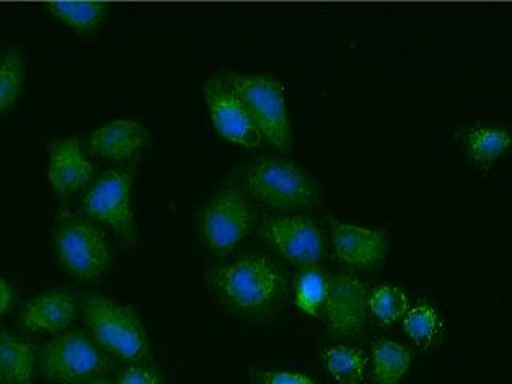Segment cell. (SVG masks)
I'll use <instances>...</instances> for the list:
<instances>
[{
	"label": "cell",
	"mask_w": 512,
	"mask_h": 384,
	"mask_svg": "<svg viewBox=\"0 0 512 384\" xmlns=\"http://www.w3.org/2000/svg\"><path fill=\"white\" fill-rule=\"evenodd\" d=\"M373 375L380 384H399L412 365V352L402 344L381 340L373 346Z\"/></svg>",
	"instance_id": "ac0fdd59"
},
{
	"label": "cell",
	"mask_w": 512,
	"mask_h": 384,
	"mask_svg": "<svg viewBox=\"0 0 512 384\" xmlns=\"http://www.w3.org/2000/svg\"><path fill=\"white\" fill-rule=\"evenodd\" d=\"M232 92L239 96L263 140L280 152L292 149V124L288 117L284 85L271 74H220Z\"/></svg>",
	"instance_id": "7a4b0ae2"
},
{
	"label": "cell",
	"mask_w": 512,
	"mask_h": 384,
	"mask_svg": "<svg viewBox=\"0 0 512 384\" xmlns=\"http://www.w3.org/2000/svg\"><path fill=\"white\" fill-rule=\"evenodd\" d=\"M55 248L64 268L82 280L103 276L111 261L103 231L76 213L61 212L56 216Z\"/></svg>",
	"instance_id": "5b68a950"
},
{
	"label": "cell",
	"mask_w": 512,
	"mask_h": 384,
	"mask_svg": "<svg viewBox=\"0 0 512 384\" xmlns=\"http://www.w3.org/2000/svg\"><path fill=\"white\" fill-rule=\"evenodd\" d=\"M36 365V349L29 341L0 333V384H32Z\"/></svg>",
	"instance_id": "2e32d148"
},
{
	"label": "cell",
	"mask_w": 512,
	"mask_h": 384,
	"mask_svg": "<svg viewBox=\"0 0 512 384\" xmlns=\"http://www.w3.org/2000/svg\"><path fill=\"white\" fill-rule=\"evenodd\" d=\"M208 284L232 311L258 316L276 308L285 293L284 271L266 255H250L208 272Z\"/></svg>",
	"instance_id": "6da1fadb"
},
{
	"label": "cell",
	"mask_w": 512,
	"mask_h": 384,
	"mask_svg": "<svg viewBox=\"0 0 512 384\" xmlns=\"http://www.w3.org/2000/svg\"><path fill=\"white\" fill-rule=\"evenodd\" d=\"M324 309L328 330L333 335L340 338L360 335L367 320V288L352 274H336L328 279Z\"/></svg>",
	"instance_id": "8fae6325"
},
{
	"label": "cell",
	"mask_w": 512,
	"mask_h": 384,
	"mask_svg": "<svg viewBox=\"0 0 512 384\" xmlns=\"http://www.w3.org/2000/svg\"><path fill=\"white\" fill-rule=\"evenodd\" d=\"M332 242L336 258L348 268H376L388 252V239L383 231L357 224L333 221Z\"/></svg>",
	"instance_id": "7c38bea8"
},
{
	"label": "cell",
	"mask_w": 512,
	"mask_h": 384,
	"mask_svg": "<svg viewBox=\"0 0 512 384\" xmlns=\"http://www.w3.org/2000/svg\"><path fill=\"white\" fill-rule=\"evenodd\" d=\"M24 85V61L18 52H10L0 61V114L12 108Z\"/></svg>",
	"instance_id": "cb8c5ba5"
},
{
	"label": "cell",
	"mask_w": 512,
	"mask_h": 384,
	"mask_svg": "<svg viewBox=\"0 0 512 384\" xmlns=\"http://www.w3.org/2000/svg\"><path fill=\"white\" fill-rule=\"evenodd\" d=\"M135 168L108 170L93 183L84 197L88 215L106 224L127 244L135 242V215L132 207V189Z\"/></svg>",
	"instance_id": "ba28073f"
},
{
	"label": "cell",
	"mask_w": 512,
	"mask_h": 384,
	"mask_svg": "<svg viewBox=\"0 0 512 384\" xmlns=\"http://www.w3.org/2000/svg\"><path fill=\"white\" fill-rule=\"evenodd\" d=\"M108 5L103 2H52L48 10L74 31L88 34L100 26Z\"/></svg>",
	"instance_id": "ffe728a7"
},
{
	"label": "cell",
	"mask_w": 512,
	"mask_h": 384,
	"mask_svg": "<svg viewBox=\"0 0 512 384\" xmlns=\"http://www.w3.org/2000/svg\"><path fill=\"white\" fill-rule=\"evenodd\" d=\"M13 288L4 277H0V316L12 308Z\"/></svg>",
	"instance_id": "4316f807"
},
{
	"label": "cell",
	"mask_w": 512,
	"mask_h": 384,
	"mask_svg": "<svg viewBox=\"0 0 512 384\" xmlns=\"http://www.w3.org/2000/svg\"><path fill=\"white\" fill-rule=\"evenodd\" d=\"M116 384H164L160 380L152 368L144 367V365H130Z\"/></svg>",
	"instance_id": "484cf974"
},
{
	"label": "cell",
	"mask_w": 512,
	"mask_h": 384,
	"mask_svg": "<svg viewBox=\"0 0 512 384\" xmlns=\"http://www.w3.org/2000/svg\"><path fill=\"white\" fill-rule=\"evenodd\" d=\"M148 128L132 119H120L101 125L90 135L88 149L101 159L124 160L148 143Z\"/></svg>",
	"instance_id": "5bb4252c"
},
{
	"label": "cell",
	"mask_w": 512,
	"mask_h": 384,
	"mask_svg": "<svg viewBox=\"0 0 512 384\" xmlns=\"http://www.w3.org/2000/svg\"><path fill=\"white\" fill-rule=\"evenodd\" d=\"M87 384H116L112 383L111 380H104V378H98V380L90 381V383Z\"/></svg>",
	"instance_id": "83f0119b"
},
{
	"label": "cell",
	"mask_w": 512,
	"mask_h": 384,
	"mask_svg": "<svg viewBox=\"0 0 512 384\" xmlns=\"http://www.w3.org/2000/svg\"><path fill=\"white\" fill-rule=\"evenodd\" d=\"M255 213L247 196L234 186L216 192L200 216V236L213 253L224 255L252 232Z\"/></svg>",
	"instance_id": "52a82bcc"
},
{
	"label": "cell",
	"mask_w": 512,
	"mask_h": 384,
	"mask_svg": "<svg viewBox=\"0 0 512 384\" xmlns=\"http://www.w3.org/2000/svg\"><path fill=\"white\" fill-rule=\"evenodd\" d=\"M202 93L213 127L224 140L245 149L260 148L264 143L260 130L239 96L232 92L221 76L208 77L202 85Z\"/></svg>",
	"instance_id": "30bf717a"
},
{
	"label": "cell",
	"mask_w": 512,
	"mask_h": 384,
	"mask_svg": "<svg viewBox=\"0 0 512 384\" xmlns=\"http://www.w3.org/2000/svg\"><path fill=\"white\" fill-rule=\"evenodd\" d=\"M328 295V279L319 269H306L298 279L295 303L304 314L317 316L324 309Z\"/></svg>",
	"instance_id": "44dd1931"
},
{
	"label": "cell",
	"mask_w": 512,
	"mask_h": 384,
	"mask_svg": "<svg viewBox=\"0 0 512 384\" xmlns=\"http://www.w3.org/2000/svg\"><path fill=\"white\" fill-rule=\"evenodd\" d=\"M84 322L92 340L117 359L132 364L148 359V335L132 308L104 296H88Z\"/></svg>",
	"instance_id": "3957f363"
},
{
	"label": "cell",
	"mask_w": 512,
	"mask_h": 384,
	"mask_svg": "<svg viewBox=\"0 0 512 384\" xmlns=\"http://www.w3.org/2000/svg\"><path fill=\"white\" fill-rule=\"evenodd\" d=\"M255 381L258 384H316V381L303 373L280 370H258Z\"/></svg>",
	"instance_id": "d4e9b609"
},
{
	"label": "cell",
	"mask_w": 512,
	"mask_h": 384,
	"mask_svg": "<svg viewBox=\"0 0 512 384\" xmlns=\"http://www.w3.org/2000/svg\"><path fill=\"white\" fill-rule=\"evenodd\" d=\"M47 175L52 188L66 196L92 183L95 165L82 151L79 138H63L50 149Z\"/></svg>",
	"instance_id": "4fadbf2b"
},
{
	"label": "cell",
	"mask_w": 512,
	"mask_h": 384,
	"mask_svg": "<svg viewBox=\"0 0 512 384\" xmlns=\"http://www.w3.org/2000/svg\"><path fill=\"white\" fill-rule=\"evenodd\" d=\"M263 237L288 263L304 271L317 268L324 255L322 232L308 216H274L264 223Z\"/></svg>",
	"instance_id": "9c48e42d"
},
{
	"label": "cell",
	"mask_w": 512,
	"mask_h": 384,
	"mask_svg": "<svg viewBox=\"0 0 512 384\" xmlns=\"http://www.w3.org/2000/svg\"><path fill=\"white\" fill-rule=\"evenodd\" d=\"M247 194L277 210L312 207L317 188L311 176L290 160L276 157L256 159L245 173Z\"/></svg>",
	"instance_id": "277c9868"
},
{
	"label": "cell",
	"mask_w": 512,
	"mask_h": 384,
	"mask_svg": "<svg viewBox=\"0 0 512 384\" xmlns=\"http://www.w3.org/2000/svg\"><path fill=\"white\" fill-rule=\"evenodd\" d=\"M404 330L416 344L431 346L442 332V320L429 304H418L404 316Z\"/></svg>",
	"instance_id": "7402d4cb"
},
{
	"label": "cell",
	"mask_w": 512,
	"mask_h": 384,
	"mask_svg": "<svg viewBox=\"0 0 512 384\" xmlns=\"http://www.w3.org/2000/svg\"><path fill=\"white\" fill-rule=\"evenodd\" d=\"M464 148L480 165L492 164L493 160L512 149V128L493 124H477L469 127L463 136Z\"/></svg>",
	"instance_id": "e0dca14e"
},
{
	"label": "cell",
	"mask_w": 512,
	"mask_h": 384,
	"mask_svg": "<svg viewBox=\"0 0 512 384\" xmlns=\"http://www.w3.org/2000/svg\"><path fill=\"white\" fill-rule=\"evenodd\" d=\"M368 309L381 324H394L407 314L408 298L394 285H381L368 295Z\"/></svg>",
	"instance_id": "603a6c76"
},
{
	"label": "cell",
	"mask_w": 512,
	"mask_h": 384,
	"mask_svg": "<svg viewBox=\"0 0 512 384\" xmlns=\"http://www.w3.org/2000/svg\"><path fill=\"white\" fill-rule=\"evenodd\" d=\"M76 316V301L63 290H52L24 304L21 322L32 332L60 333Z\"/></svg>",
	"instance_id": "9a60e30c"
},
{
	"label": "cell",
	"mask_w": 512,
	"mask_h": 384,
	"mask_svg": "<svg viewBox=\"0 0 512 384\" xmlns=\"http://www.w3.org/2000/svg\"><path fill=\"white\" fill-rule=\"evenodd\" d=\"M40 372L58 383H79L100 376L109 367L100 346L84 333L58 335L45 344L39 357Z\"/></svg>",
	"instance_id": "8992f818"
},
{
	"label": "cell",
	"mask_w": 512,
	"mask_h": 384,
	"mask_svg": "<svg viewBox=\"0 0 512 384\" xmlns=\"http://www.w3.org/2000/svg\"><path fill=\"white\" fill-rule=\"evenodd\" d=\"M324 364L338 384H362L367 372L368 357L364 351L349 346L324 349Z\"/></svg>",
	"instance_id": "d6986e66"
}]
</instances>
